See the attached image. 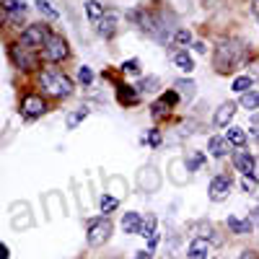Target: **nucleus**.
<instances>
[{
	"instance_id": "f257e3e1",
	"label": "nucleus",
	"mask_w": 259,
	"mask_h": 259,
	"mask_svg": "<svg viewBox=\"0 0 259 259\" xmlns=\"http://www.w3.org/2000/svg\"><path fill=\"white\" fill-rule=\"evenodd\" d=\"M127 18L148 36L158 41V45H168L171 47V39L177 34V18L171 11H163V8H148V6H138L133 11H127Z\"/></svg>"
},
{
	"instance_id": "f03ea898",
	"label": "nucleus",
	"mask_w": 259,
	"mask_h": 259,
	"mask_svg": "<svg viewBox=\"0 0 259 259\" xmlns=\"http://www.w3.org/2000/svg\"><path fill=\"white\" fill-rule=\"evenodd\" d=\"M249 60H251L249 41L241 36H226L218 41V47L212 52V68L218 75H231L241 65H249Z\"/></svg>"
},
{
	"instance_id": "7ed1b4c3",
	"label": "nucleus",
	"mask_w": 259,
	"mask_h": 259,
	"mask_svg": "<svg viewBox=\"0 0 259 259\" xmlns=\"http://www.w3.org/2000/svg\"><path fill=\"white\" fill-rule=\"evenodd\" d=\"M36 85L41 89V94H45L47 99H55V101H62V99H70L73 91H75V83L73 78L55 68V65H47V68H41L36 73Z\"/></svg>"
},
{
	"instance_id": "20e7f679",
	"label": "nucleus",
	"mask_w": 259,
	"mask_h": 259,
	"mask_svg": "<svg viewBox=\"0 0 259 259\" xmlns=\"http://www.w3.org/2000/svg\"><path fill=\"white\" fill-rule=\"evenodd\" d=\"M55 31L50 29V24L47 21H36V24H26L24 26V31L18 34V41L24 45L26 50H31V52H41L47 47V41H50V36H52Z\"/></svg>"
},
{
	"instance_id": "39448f33",
	"label": "nucleus",
	"mask_w": 259,
	"mask_h": 259,
	"mask_svg": "<svg viewBox=\"0 0 259 259\" xmlns=\"http://www.w3.org/2000/svg\"><path fill=\"white\" fill-rule=\"evenodd\" d=\"M8 57H11V65L21 73H34L39 68V62H41V57L36 52L26 50L21 41H11L8 45Z\"/></svg>"
},
{
	"instance_id": "423d86ee",
	"label": "nucleus",
	"mask_w": 259,
	"mask_h": 259,
	"mask_svg": "<svg viewBox=\"0 0 259 259\" xmlns=\"http://www.w3.org/2000/svg\"><path fill=\"white\" fill-rule=\"evenodd\" d=\"M112 233H114V223L109 215H99V218L89 221V231H85V241H89L91 249H99L104 246L106 241L112 239Z\"/></svg>"
},
{
	"instance_id": "0eeeda50",
	"label": "nucleus",
	"mask_w": 259,
	"mask_h": 259,
	"mask_svg": "<svg viewBox=\"0 0 259 259\" xmlns=\"http://www.w3.org/2000/svg\"><path fill=\"white\" fill-rule=\"evenodd\" d=\"M50 109V104H47V96L45 94H24V99H21V106H18V112H21V119L24 122H36L47 114Z\"/></svg>"
},
{
	"instance_id": "6e6552de",
	"label": "nucleus",
	"mask_w": 259,
	"mask_h": 259,
	"mask_svg": "<svg viewBox=\"0 0 259 259\" xmlns=\"http://www.w3.org/2000/svg\"><path fill=\"white\" fill-rule=\"evenodd\" d=\"M41 62L45 65H62L65 60L70 57V45H68V39H65L62 34H52L50 41H47V47L39 52Z\"/></svg>"
},
{
	"instance_id": "1a4fd4ad",
	"label": "nucleus",
	"mask_w": 259,
	"mask_h": 259,
	"mask_svg": "<svg viewBox=\"0 0 259 259\" xmlns=\"http://www.w3.org/2000/svg\"><path fill=\"white\" fill-rule=\"evenodd\" d=\"M233 189V177L231 174H215L207 184V200L210 202H226Z\"/></svg>"
},
{
	"instance_id": "9d476101",
	"label": "nucleus",
	"mask_w": 259,
	"mask_h": 259,
	"mask_svg": "<svg viewBox=\"0 0 259 259\" xmlns=\"http://www.w3.org/2000/svg\"><path fill=\"white\" fill-rule=\"evenodd\" d=\"M231 161H233V168L239 171L241 177H256V156L251 153V150L236 148L233 156H231Z\"/></svg>"
},
{
	"instance_id": "9b49d317",
	"label": "nucleus",
	"mask_w": 259,
	"mask_h": 259,
	"mask_svg": "<svg viewBox=\"0 0 259 259\" xmlns=\"http://www.w3.org/2000/svg\"><path fill=\"white\" fill-rule=\"evenodd\" d=\"M94 26H96V34H99L101 39H106V41L114 39L117 31H119V13H117L114 8H106V13L96 21Z\"/></svg>"
},
{
	"instance_id": "f8f14e48",
	"label": "nucleus",
	"mask_w": 259,
	"mask_h": 259,
	"mask_svg": "<svg viewBox=\"0 0 259 259\" xmlns=\"http://www.w3.org/2000/svg\"><path fill=\"white\" fill-rule=\"evenodd\" d=\"M226 228H228V233L231 236H249V233H254V228H256V223H254V218L251 215H228L226 218Z\"/></svg>"
},
{
	"instance_id": "ddd939ff",
	"label": "nucleus",
	"mask_w": 259,
	"mask_h": 259,
	"mask_svg": "<svg viewBox=\"0 0 259 259\" xmlns=\"http://www.w3.org/2000/svg\"><path fill=\"white\" fill-rule=\"evenodd\" d=\"M236 112H239V101H223L218 109H215V114H212V124H215V127H221V130L231 127Z\"/></svg>"
},
{
	"instance_id": "4468645a",
	"label": "nucleus",
	"mask_w": 259,
	"mask_h": 259,
	"mask_svg": "<svg viewBox=\"0 0 259 259\" xmlns=\"http://www.w3.org/2000/svg\"><path fill=\"white\" fill-rule=\"evenodd\" d=\"M212 254V241L202 239V236H192V241L187 244V259H207Z\"/></svg>"
},
{
	"instance_id": "2eb2a0df",
	"label": "nucleus",
	"mask_w": 259,
	"mask_h": 259,
	"mask_svg": "<svg viewBox=\"0 0 259 259\" xmlns=\"http://www.w3.org/2000/svg\"><path fill=\"white\" fill-rule=\"evenodd\" d=\"M207 153L212 158H228V156H233V145L226 140V135H212L207 140Z\"/></svg>"
},
{
	"instance_id": "dca6fc26",
	"label": "nucleus",
	"mask_w": 259,
	"mask_h": 259,
	"mask_svg": "<svg viewBox=\"0 0 259 259\" xmlns=\"http://www.w3.org/2000/svg\"><path fill=\"white\" fill-rule=\"evenodd\" d=\"M117 101L122 106H138L140 104V94L135 85H127V83H117Z\"/></svg>"
},
{
	"instance_id": "f3484780",
	"label": "nucleus",
	"mask_w": 259,
	"mask_h": 259,
	"mask_svg": "<svg viewBox=\"0 0 259 259\" xmlns=\"http://www.w3.org/2000/svg\"><path fill=\"white\" fill-rule=\"evenodd\" d=\"M122 231L130 233V236H140V231H143V215L135 212V210L124 212L122 215Z\"/></svg>"
},
{
	"instance_id": "a211bd4d",
	"label": "nucleus",
	"mask_w": 259,
	"mask_h": 259,
	"mask_svg": "<svg viewBox=\"0 0 259 259\" xmlns=\"http://www.w3.org/2000/svg\"><path fill=\"white\" fill-rule=\"evenodd\" d=\"M226 140L233 145V148H246V140H249V133L244 127H236V124H231V127H226Z\"/></svg>"
},
{
	"instance_id": "6ab92c4d",
	"label": "nucleus",
	"mask_w": 259,
	"mask_h": 259,
	"mask_svg": "<svg viewBox=\"0 0 259 259\" xmlns=\"http://www.w3.org/2000/svg\"><path fill=\"white\" fill-rule=\"evenodd\" d=\"M174 89L182 96V101H192L194 94H197V83H194L192 78H179V80H174Z\"/></svg>"
},
{
	"instance_id": "aec40b11",
	"label": "nucleus",
	"mask_w": 259,
	"mask_h": 259,
	"mask_svg": "<svg viewBox=\"0 0 259 259\" xmlns=\"http://www.w3.org/2000/svg\"><path fill=\"white\" fill-rule=\"evenodd\" d=\"M138 94L140 96H145V94H156L158 89H161V78L158 75H143L140 80H138Z\"/></svg>"
},
{
	"instance_id": "412c9836",
	"label": "nucleus",
	"mask_w": 259,
	"mask_h": 259,
	"mask_svg": "<svg viewBox=\"0 0 259 259\" xmlns=\"http://www.w3.org/2000/svg\"><path fill=\"white\" fill-rule=\"evenodd\" d=\"M89 114H91L89 106H78V109H73L68 117H65V127H68V130H78V124L89 119Z\"/></svg>"
},
{
	"instance_id": "4be33fe9",
	"label": "nucleus",
	"mask_w": 259,
	"mask_h": 259,
	"mask_svg": "<svg viewBox=\"0 0 259 259\" xmlns=\"http://www.w3.org/2000/svg\"><path fill=\"white\" fill-rule=\"evenodd\" d=\"M194 41V34H192V29H187V26H179L177 29V34H174V39H171V47H179V50H187L189 45Z\"/></svg>"
},
{
	"instance_id": "5701e85b",
	"label": "nucleus",
	"mask_w": 259,
	"mask_h": 259,
	"mask_svg": "<svg viewBox=\"0 0 259 259\" xmlns=\"http://www.w3.org/2000/svg\"><path fill=\"white\" fill-rule=\"evenodd\" d=\"M171 109H174V106H168V104L158 96V101L150 104V117H153V122H163V119L171 114Z\"/></svg>"
},
{
	"instance_id": "b1692460",
	"label": "nucleus",
	"mask_w": 259,
	"mask_h": 259,
	"mask_svg": "<svg viewBox=\"0 0 259 259\" xmlns=\"http://www.w3.org/2000/svg\"><path fill=\"white\" fill-rule=\"evenodd\" d=\"M174 65H177L182 73H192L194 70V60H192V55L187 50H177L174 52Z\"/></svg>"
},
{
	"instance_id": "393cba45",
	"label": "nucleus",
	"mask_w": 259,
	"mask_h": 259,
	"mask_svg": "<svg viewBox=\"0 0 259 259\" xmlns=\"http://www.w3.org/2000/svg\"><path fill=\"white\" fill-rule=\"evenodd\" d=\"M239 106L241 109H246V112H259V91H246V94H241L239 96Z\"/></svg>"
},
{
	"instance_id": "a878e982",
	"label": "nucleus",
	"mask_w": 259,
	"mask_h": 259,
	"mask_svg": "<svg viewBox=\"0 0 259 259\" xmlns=\"http://www.w3.org/2000/svg\"><path fill=\"white\" fill-rule=\"evenodd\" d=\"M231 89H233V94H246V91H251L254 89V78L249 75V73H244V75H236L233 78V83H231Z\"/></svg>"
},
{
	"instance_id": "bb28decb",
	"label": "nucleus",
	"mask_w": 259,
	"mask_h": 259,
	"mask_svg": "<svg viewBox=\"0 0 259 259\" xmlns=\"http://www.w3.org/2000/svg\"><path fill=\"white\" fill-rule=\"evenodd\" d=\"M161 130L158 127H150V130H143V135H140V143L148 145V148H158L161 145Z\"/></svg>"
},
{
	"instance_id": "cd10ccee",
	"label": "nucleus",
	"mask_w": 259,
	"mask_h": 259,
	"mask_svg": "<svg viewBox=\"0 0 259 259\" xmlns=\"http://www.w3.org/2000/svg\"><path fill=\"white\" fill-rule=\"evenodd\" d=\"M106 13V8L99 3V0H85V16H89L91 24H96V21Z\"/></svg>"
},
{
	"instance_id": "c85d7f7f",
	"label": "nucleus",
	"mask_w": 259,
	"mask_h": 259,
	"mask_svg": "<svg viewBox=\"0 0 259 259\" xmlns=\"http://www.w3.org/2000/svg\"><path fill=\"white\" fill-rule=\"evenodd\" d=\"M205 161H207V156L200 153V150H194V153H189V156L184 158V166H187V171H192V174H194V171H200V168H202Z\"/></svg>"
},
{
	"instance_id": "c756f323",
	"label": "nucleus",
	"mask_w": 259,
	"mask_h": 259,
	"mask_svg": "<svg viewBox=\"0 0 259 259\" xmlns=\"http://www.w3.org/2000/svg\"><path fill=\"white\" fill-rule=\"evenodd\" d=\"M34 6H36V11H39L41 16H45L47 21H57V18H60V11L50 3V0H36Z\"/></svg>"
},
{
	"instance_id": "7c9ffc66",
	"label": "nucleus",
	"mask_w": 259,
	"mask_h": 259,
	"mask_svg": "<svg viewBox=\"0 0 259 259\" xmlns=\"http://www.w3.org/2000/svg\"><path fill=\"white\" fill-rule=\"evenodd\" d=\"M156 231H158V218H156L153 212H148L145 218H143V231H140V236H143V239H150Z\"/></svg>"
},
{
	"instance_id": "2f4dec72",
	"label": "nucleus",
	"mask_w": 259,
	"mask_h": 259,
	"mask_svg": "<svg viewBox=\"0 0 259 259\" xmlns=\"http://www.w3.org/2000/svg\"><path fill=\"white\" fill-rule=\"evenodd\" d=\"M117 207H119V200H117V197H112V194H101V200H99L101 215H112Z\"/></svg>"
},
{
	"instance_id": "473e14b6",
	"label": "nucleus",
	"mask_w": 259,
	"mask_h": 259,
	"mask_svg": "<svg viewBox=\"0 0 259 259\" xmlns=\"http://www.w3.org/2000/svg\"><path fill=\"white\" fill-rule=\"evenodd\" d=\"M6 16H16V13H26V3L24 0H0Z\"/></svg>"
},
{
	"instance_id": "72a5a7b5",
	"label": "nucleus",
	"mask_w": 259,
	"mask_h": 259,
	"mask_svg": "<svg viewBox=\"0 0 259 259\" xmlns=\"http://www.w3.org/2000/svg\"><path fill=\"white\" fill-rule=\"evenodd\" d=\"M119 70L122 73H130V75H140V60L138 57H130L119 65Z\"/></svg>"
},
{
	"instance_id": "f704fd0d",
	"label": "nucleus",
	"mask_w": 259,
	"mask_h": 259,
	"mask_svg": "<svg viewBox=\"0 0 259 259\" xmlns=\"http://www.w3.org/2000/svg\"><path fill=\"white\" fill-rule=\"evenodd\" d=\"M241 189L246 192V194H256V189H259V179L256 177H241Z\"/></svg>"
},
{
	"instance_id": "c9c22d12",
	"label": "nucleus",
	"mask_w": 259,
	"mask_h": 259,
	"mask_svg": "<svg viewBox=\"0 0 259 259\" xmlns=\"http://www.w3.org/2000/svg\"><path fill=\"white\" fill-rule=\"evenodd\" d=\"M78 80L83 85H91L94 83V70L89 68V65H80V68H78Z\"/></svg>"
},
{
	"instance_id": "e433bc0d",
	"label": "nucleus",
	"mask_w": 259,
	"mask_h": 259,
	"mask_svg": "<svg viewBox=\"0 0 259 259\" xmlns=\"http://www.w3.org/2000/svg\"><path fill=\"white\" fill-rule=\"evenodd\" d=\"M158 241H161V233L156 231V233H153V236H150V239H148V249H150V251H156V246H158Z\"/></svg>"
},
{
	"instance_id": "4c0bfd02",
	"label": "nucleus",
	"mask_w": 259,
	"mask_h": 259,
	"mask_svg": "<svg viewBox=\"0 0 259 259\" xmlns=\"http://www.w3.org/2000/svg\"><path fill=\"white\" fill-rule=\"evenodd\" d=\"M192 47H194V52H197V55H207V45H205V41H192Z\"/></svg>"
},
{
	"instance_id": "58836bf2",
	"label": "nucleus",
	"mask_w": 259,
	"mask_h": 259,
	"mask_svg": "<svg viewBox=\"0 0 259 259\" xmlns=\"http://www.w3.org/2000/svg\"><path fill=\"white\" fill-rule=\"evenodd\" d=\"M133 259H153V251H150L148 246L145 249H140V251H135V256Z\"/></svg>"
},
{
	"instance_id": "ea45409f",
	"label": "nucleus",
	"mask_w": 259,
	"mask_h": 259,
	"mask_svg": "<svg viewBox=\"0 0 259 259\" xmlns=\"http://www.w3.org/2000/svg\"><path fill=\"white\" fill-rule=\"evenodd\" d=\"M239 259H259V254H256L254 249H244V251L239 254Z\"/></svg>"
},
{
	"instance_id": "a19ab883",
	"label": "nucleus",
	"mask_w": 259,
	"mask_h": 259,
	"mask_svg": "<svg viewBox=\"0 0 259 259\" xmlns=\"http://www.w3.org/2000/svg\"><path fill=\"white\" fill-rule=\"evenodd\" d=\"M251 218H254V223H256V228H259V207L251 210Z\"/></svg>"
},
{
	"instance_id": "79ce46f5",
	"label": "nucleus",
	"mask_w": 259,
	"mask_h": 259,
	"mask_svg": "<svg viewBox=\"0 0 259 259\" xmlns=\"http://www.w3.org/2000/svg\"><path fill=\"white\" fill-rule=\"evenodd\" d=\"M249 135H254V138H259V127H251V130H249Z\"/></svg>"
},
{
	"instance_id": "37998d69",
	"label": "nucleus",
	"mask_w": 259,
	"mask_h": 259,
	"mask_svg": "<svg viewBox=\"0 0 259 259\" xmlns=\"http://www.w3.org/2000/svg\"><path fill=\"white\" fill-rule=\"evenodd\" d=\"M254 16L259 18V3H254Z\"/></svg>"
}]
</instances>
